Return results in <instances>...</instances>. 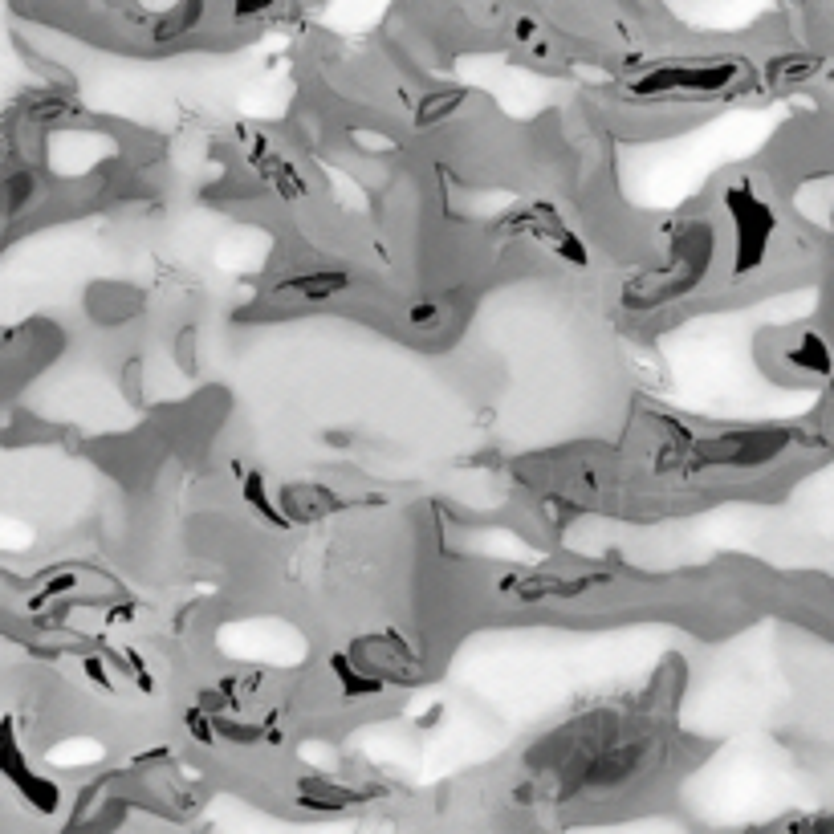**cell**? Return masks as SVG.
Listing matches in <instances>:
<instances>
[{"mask_svg": "<svg viewBox=\"0 0 834 834\" xmlns=\"http://www.w3.org/2000/svg\"><path fill=\"white\" fill-rule=\"evenodd\" d=\"M786 448L782 432H733L721 440H708L696 448L700 464H729V468H753L769 456H778Z\"/></svg>", "mask_w": 834, "mask_h": 834, "instance_id": "6da1fadb", "label": "cell"}, {"mask_svg": "<svg viewBox=\"0 0 834 834\" xmlns=\"http://www.w3.org/2000/svg\"><path fill=\"white\" fill-rule=\"evenodd\" d=\"M281 289L297 293V297H306V302H322V297H334L346 289V277L342 273H302V277H293L285 281Z\"/></svg>", "mask_w": 834, "mask_h": 834, "instance_id": "7a4b0ae2", "label": "cell"}, {"mask_svg": "<svg viewBox=\"0 0 834 834\" xmlns=\"http://www.w3.org/2000/svg\"><path fill=\"white\" fill-rule=\"evenodd\" d=\"M460 98H464V94H436V98H428V102L420 106V123H436V118H444L452 106H460Z\"/></svg>", "mask_w": 834, "mask_h": 834, "instance_id": "3957f363", "label": "cell"}, {"mask_svg": "<svg viewBox=\"0 0 834 834\" xmlns=\"http://www.w3.org/2000/svg\"><path fill=\"white\" fill-rule=\"evenodd\" d=\"M407 322H411V326H420V330H432V326H440V306H432V302H424V306H411Z\"/></svg>", "mask_w": 834, "mask_h": 834, "instance_id": "277c9868", "label": "cell"}, {"mask_svg": "<svg viewBox=\"0 0 834 834\" xmlns=\"http://www.w3.org/2000/svg\"><path fill=\"white\" fill-rule=\"evenodd\" d=\"M269 5H273V0H232V17L236 21H249L257 13H269Z\"/></svg>", "mask_w": 834, "mask_h": 834, "instance_id": "5b68a950", "label": "cell"}]
</instances>
